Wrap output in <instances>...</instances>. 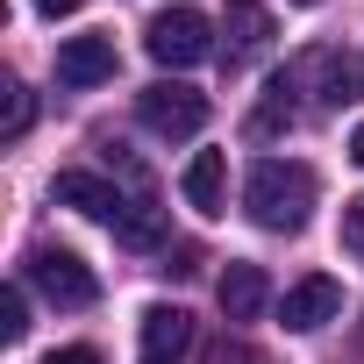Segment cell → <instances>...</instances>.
I'll use <instances>...</instances> for the list:
<instances>
[{
	"mask_svg": "<svg viewBox=\"0 0 364 364\" xmlns=\"http://www.w3.org/2000/svg\"><path fill=\"white\" fill-rule=\"evenodd\" d=\"M243 208H250L257 229L293 236V229L307 222V208H314V171H307V164H286V157H264V164L250 171V186H243Z\"/></svg>",
	"mask_w": 364,
	"mask_h": 364,
	"instance_id": "obj_1",
	"label": "cell"
},
{
	"mask_svg": "<svg viewBox=\"0 0 364 364\" xmlns=\"http://www.w3.org/2000/svg\"><path fill=\"white\" fill-rule=\"evenodd\" d=\"M65 208H79V215H93V222H107L122 243H136V250H150L157 243V215H150V200H129V193H114L107 178H93V171H58V186H50Z\"/></svg>",
	"mask_w": 364,
	"mask_h": 364,
	"instance_id": "obj_2",
	"label": "cell"
},
{
	"mask_svg": "<svg viewBox=\"0 0 364 364\" xmlns=\"http://www.w3.org/2000/svg\"><path fill=\"white\" fill-rule=\"evenodd\" d=\"M143 50H150L164 72H186V65H200V58L215 50V22H208L200 8H164V15H150Z\"/></svg>",
	"mask_w": 364,
	"mask_h": 364,
	"instance_id": "obj_3",
	"label": "cell"
},
{
	"mask_svg": "<svg viewBox=\"0 0 364 364\" xmlns=\"http://www.w3.org/2000/svg\"><path fill=\"white\" fill-rule=\"evenodd\" d=\"M286 79H293V93H314L321 107H343V100L364 93V58L357 50H336V43H314Z\"/></svg>",
	"mask_w": 364,
	"mask_h": 364,
	"instance_id": "obj_4",
	"label": "cell"
},
{
	"mask_svg": "<svg viewBox=\"0 0 364 364\" xmlns=\"http://www.w3.org/2000/svg\"><path fill=\"white\" fill-rule=\"evenodd\" d=\"M136 114H143V129H150V136L186 143V136H200V129H208V93H200V86H178V79H157V86H143V93H136Z\"/></svg>",
	"mask_w": 364,
	"mask_h": 364,
	"instance_id": "obj_5",
	"label": "cell"
},
{
	"mask_svg": "<svg viewBox=\"0 0 364 364\" xmlns=\"http://www.w3.org/2000/svg\"><path fill=\"white\" fill-rule=\"evenodd\" d=\"M29 279H36V293H43L50 307H93V293H100V279H93L72 250H36V257H29Z\"/></svg>",
	"mask_w": 364,
	"mask_h": 364,
	"instance_id": "obj_6",
	"label": "cell"
},
{
	"mask_svg": "<svg viewBox=\"0 0 364 364\" xmlns=\"http://www.w3.org/2000/svg\"><path fill=\"white\" fill-rule=\"evenodd\" d=\"M222 36H229V65H243V58L272 50L279 22H272V8H257V0H229V15H222Z\"/></svg>",
	"mask_w": 364,
	"mask_h": 364,
	"instance_id": "obj_7",
	"label": "cell"
},
{
	"mask_svg": "<svg viewBox=\"0 0 364 364\" xmlns=\"http://www.w3.org/2000/svg\"><path fill=\"white\" fill-rule=\"evenodd\" d=\"M279 314H286V328L307 336V328H321V321L343 314V286H336V279H300V286L279 300Z\"/></svg>",
	"mask_w": 364,
	"mask_h": 364,
	"instance_id": "obj_8",
	"label": "cell"
},
{
	"mask_svg": "<svg viewBox=\"0 0 364 364\" xmlns=\"http://www.w3.org/2000/svg\"><path fill=\"white\" fill-rule=\"evenodd\" d=\"M114 79V43L107 36H72L58 50V86H100Z\"/></svg>",
	"mask_w": 364,
	"mask_h": 364,
	"instance_id": "obj_9",
	"label": "cell"
},
{
	"mask_svg": "<svg viewBox=\"0 0 364 364\" xmlns=\"http://www.w3.org/2000/svg\"><path fill=\"white\" fill-rule=\"evenodd\" d=\"M178 193H186V208H200V215H222L229 208V157L222 150H200L186 164V178H178Z\"/></svg>",
	"mask_w": 364,
	"mask_h": 364,
	"instance_id": "obj_10",
	"label": "cell"
},
{
	"mask_svg": "<svg viewBox=\"0 0 364 364\" xmlns=\"http://www.w3.org/2000/svg\"><path fill=\"white\" fill-rule=\"evenodd\" d=\"M186 336H193L186 307H143V328H136V343H143V364H171L178 350H186Z\"/></svg>",
	"mask_w": 364,
	"mask_h": 364,
	"instance_id": "obj_11",
	"label": "cell"
},
{
	"mask_svg": "<svg viewBox=\"0 0 364 364\" xmlns=\"http://www.w3.org/2000/svg\"><path fill=\"white\" fill-rule=\"evenodd\" d=\"M264 300H272V279H264L257 264H229V272H222V314H229V321H257Z\"/></svg>",
	"mask_w": 364,
	"mask_h": 364,
	"instance_id": "obj_12",
	"label": "cell"
},
{
	"mask_svg": "<svg viewBox=\"0 0 364 364\" xmlns=\"http://www.w3.org/2000/svg\"><path fill=\"white\" fill-rule=\"evenodd\" d=\"M286 122H293V79L279 72V79L264 86V107H257V122H250V129H257V136H272V129H286Z\"/></svg>",
	"mask_w": 364,
	"mask_h": 364,
	"instance_id": "obj_13",
	"label": "cell"
},
{
	"mask_svg": "<svg viewBox=\"0 0 364 364\" xmlns=\"http://www.w3.org/2000/svg\"><path fill=\"white\" fill-rule=\"evenodd\" d=\"M0 336H8V343H22V336H29V293H22V286L0 293Z\"/></svg>",
	"mask_w": 364,
	"mask_h": 364,
	"instance_id": "obj_14",
	"label": "cell"
},
{
	"mask_svg": "<svg viewBox=\"0 0 364 364\" xmlns=\"http://www.w3.org/2000/svg\"><path fill=\"white\" fill-rule=\"evenodd\" d=\"M343 250L364 264V193H357V200H343Z\"/></svg>",
	"mask_w": 364,
	"mask_h": 364,
	"instance_id": "obj_15",
	"label": "cell"
},
{
	"mask_svg": "<svg viewBox=\"0 0 364 364\" xmlns=\"http://www.w3.org/2000/svg\"><path fill=\"white\" fill-rule=\"evenodd\" d=\"M0 93H8V122H0V129H8V136H22V129H29V93H22V79H8Z\"/></svg>",
	"mask_w": 364,
	"mask_h": 364,
	"instance_id": "obj_16",
	"label": "cell"
},
{
	"mask_svg": "<svg viewBox=\"0 0 364 364\" xmlns=\"http://www.w3.org/2000/svg\"><path fill=\"white\" fill-rule=\"evenodd\" d=\"M208 364H257V357H250L243 343H215V350H208Z\"/></svg>",
	"mask_w": 364,
	"mask_h": 364,
	"instance_id": "obj_17",
	"label": "cell"
},
{
	"mask_svg": "<svg viewBox=\"0 0 364 364\" xmlns=\"http://www.w3.org/2000/svg\"><path fill=\"white\" fill-rule=\"evenodd\" d=\"M43 364H100V350H86V343H72V350H50Z\"/></svg>",
	"mask_w": 364,
	"mask_h": 364,
	"instance_id": "obj_18",
	"label": "cell"
},
{
	"mask_svg": "<svg viewBox=\"0 0 364 364\" xmlns=\"http://www.w3.org/2000/svg\"><path fill=\"white\" fill-rule=\"evenodd\" d=\"M79 8H86V0H36V15H50V22L58 15H79Z\"/></svg>",
	"mask_w": 364,
	"mask_h": 364,
	"instance_id": "obj_19",
	"label": "cell"
},
{
	"mask_svg": "<svg viewBox=\"0 0 364 364\" xmlns=\"http://www.w3.org/2000/svg\"><path fill=\"white\" fill-rule=\"evenodd\" d=\"M350 157H357V164H364V122H357V136H350Z\"/></svg>",
	"mask_w": 364,
	"mask_h": 364,
	"instance_id": "obj_20",
	"label": "cell"
},
{
	"mask_svg": "<svg viewBox=\"0 0 364 364\" xmlns=\"http://www.w3.org/2000/svg\"><path fill=\"white\" fill-rule=\"evenodd\" d=\"M300 8H314V0H300Z\"/></svg>",
	"mask_w": 364,
	"mask_h": 364,
	"instance_id": "obj_21",
	"label": "cell"
}]
</instances>
